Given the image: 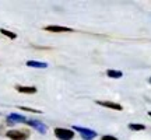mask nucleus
<instances>
[{
  "mask_svg": "<svg viewBox=\"0 0 151 140\" xmlns=\"http://www.w3.org/2000/svg\"><path fill=\"white\" fill-rule=\"evenodd\" d=\"M0 34H3V35H6L7 38H11V39H16L17 38V34H14V32H11V31H7V30H0Z\"/></svg>",
  "mask_w": 151,
  "mask_h": 140,
  "instance_id": "nucleus-11",
  "label": "nucleus"
},
{
  "mask_svg": "<svg viewBox=\"0 0 151 140\" xmlns=\"http://www.w3.org/2000/svg\"><path fill=\"white\" fill-rule=\"evenodd\" d=\"M16 90L22 94H35L37 88L35 87H25V86H16Z\"/></svg>",
  "mask_w": 151,
  "mask_h": 140,
  "instance_id": "nucleus-7",
  "label": "nucleus"
},
{
  "mask_svg": "<svg viewBox=\"0 0 151 140\" xmlns=\"http://www.w3.org/2000/svg\"><path fill=\"white\" fill-rule=\"evenodd\" d=\"M27 66H29V67H37V69H45V67H48V63L38 62V60H28Z\"/></svg>",
  "mask_w": 151,
  "mask_h": 140,
  "instance_id": "nucleus-8",
  "label": "nucleus"
},
{
  "mask_svg": "<svg viewBox=\"0 0 151 140\" xmlns=\"http://www.w3.org/2000/svg\"><path fill=\"white\" fill-rule=\"evenodd\" d=\"M73 130L78 132V133H80V136L84 140H92V139H95V137H97V132H95V130L87 129V128H81V126H73Z\"/></svg>",
  "mask_w": 151,
  "mask_h": 140,
  "instance_id": "nucleus-2",
  "label": "nucleus"
},
{
  "mask_svg": "<svg viewBox=\"0 0 151 140\" xmlns=\"http://www.w3.org/2000/svg\"><path fill=\"white\" fill-rule=\"evenodd\" d=\"M98 105H101V107H105V108H111V109H116V111H122L123 108L122 105H119L116 102H111V101H95Z\"/></svg>",
  "mask_w": 151,
  "mask_h": 140,
  "instance_id": "nucleus-6",
  "label": "nucleus"
},
{
  "mask_svg": "<svg viewBox=\"0 0 151 140\" xmlns=\"http://www.w3.org/2000/svg\"><path fill=\"white\" fill-rule=\"evenodd\" d=\"M129 129L130 130H144L146 126H144V125H139V123H130Z\"/></svg>",
  "mask_w": 151,
  "mask_h": 140,
  "instance_id": "nucleus-12",
  "label": "nucleus"
},
{
  "mask_svg": "<svg viewBox=\"0 0 151 140\" xmlns=\"http://www.w3.org/2000/svg\"><path fill=\"white\" fill-rule=\"evenodd\" d=\"M148 81H150V84H151V77H150V80H148Z\"/></svg>",
  "mask_w": 151,
  "mask_h": 140,
  "instance_id": "nucleus-17",
  "label": "nucleus"
},
{
  "mask_svg": "<svg viewBox=\"0 0 151 140\" xmlns=\"http://www.w3.org/2000/svg\"><path fill=\"white\" fill-rule=\"evenodd\" d=\"M6 136L10 140H27L29 137L28 130H9Z\"/></svg>",
  "mask_w": 151,
  "mask_h": 140,
  "instance_id": "nucleus-1",
  "label": "nucleus"
},
{
  "mask_svg": "<svg viewBox=\"0 0 151 140\" xmlns=\"http://www.w3.org/2000/svg\"><path fill=\"white\" fill-rule=\"evenodd\" d=\"M148 116H150V118H151V112H148Z\"/></svg>",
  "mask_w": 151,
  "mask_h": 140,
  "instance_id": "nucleus-16",
  "label": "nucleus"
},
{
  "mask_svg": "<svg viewBox=\"0 0 151 140\" xmlns=\"http://www.w3.org/2000/svg\"><path fill=\"white\" fill-rule=\"evenodd\" d=\"M55 135L59 140H73L74 132L70 129H65V128H56L55 129Z\"/></svg>",
  "mask_w": 151,
  "mask_h": 140,
  "instance_id": "nucleus-3",
  "label": "nucleus"
},
{
  "mask_svg": "<svg viewBox=\"0 0 151 140\" xmlns=\"http://www.w3.org/2000/svg\"><path fill=\"white\" fill-rule=\"evenodd\" d=\"M43 30L49 31V32H73V28L60 27V25H48V27H45Z\"/></svg>",
  "mask_w": 151,
  "mask_h": 140,
  "instance_id": "nucleus-5",
  "label": "nucleus"
},
{
  "mask_svg": "<svg viewBox=\"0 0 151 140\" xmlns=\"http://www.w3.org/2000/svg\"><path fill=\"white\" fill-rule=\"evenodd\" d=\"M106 74H108V77H111V79H120V77L123 76V73L119 71V70H108Z\"/></svg>",
  "mask_w": 151,
  "mask_h": 140,
  "instance_id": "nucleus-10",
  "label": "nucleus"
},
{
  "mask_svg": "<svg viewBox=\"0 0 151 140\" xmlns=\"http://www.w3.org/2000/svg\"><path fill=\"white\" fill-rule=\"evenodd\" d=\"M18 109H21V111H28V112H34V113H41V111L31 109V108H27V107H18Z\"/></svg>",
  "mask_w": 151,
  "mask_h": 140,
  "instance_id": "nucleus-13",
  "label": "nucleus"
},
{
  "mask_svg": "<svg viewBox=\"0 0 151 140\" xmlns=\"http://www.w3.org/2000/svg\"><path fill=\"white\" fill-rule=\"evenodd\" d=\"M25 123L28 125V126H32L34 129H37L39 133H46V130H48V128L45 126V123H42V122H39V121H28L27 119V122Z\"/></svg>",
  "mask_w": 151,
  "mask_h": 140,
  "instance_id": "nucleus-4",
  "label": "nucleus"
},
{
  "mask_svg": "<svg viewBox=\"0 0 151 140\" xmlns=\"http://www.w3.org/2000/svg\"><path fill=\"white\" fill-rule=\"evenodd\" d=\"M9 119H11L13 122H27V118H24L22 115H18V113H11L10 116H7Z\"/></svg>",
  "mask_w": 151,
  "mask_h": 140,
  "instance_id": "nucleus-9",
  "label": "nucleus"
},
{
  "mask_svg": "<svg viewBox=\"0 0 151 140\" xmlns=\"http://www.w3.org/2000/svg\"><path fill=\"white\" fill-rule=\"evenodd\" d=\"M102 140H118V139L113 137V136H111V135H106V136H104L102 137Z\"/></svg>",
  "mask_w": 151,
  "mask_h": 140,
  "instance_id": "nucleus-14",
  "label": "nucleus"
},
{
  "mask_svg": "<svg viewBox=\"0 0 151 140\" xmlns=\"http://www.w3.org/2000/svg\"><path fill=\"white\" fill-rule=\"evenodd\" d=\"M3 133V126H0V135Z\"/></svg>",
  "mask_w": 151,
  "mask_h": 140,
  "instance_id": "nucleus-15",
  "label": "nucleus"
}]
</instances>
